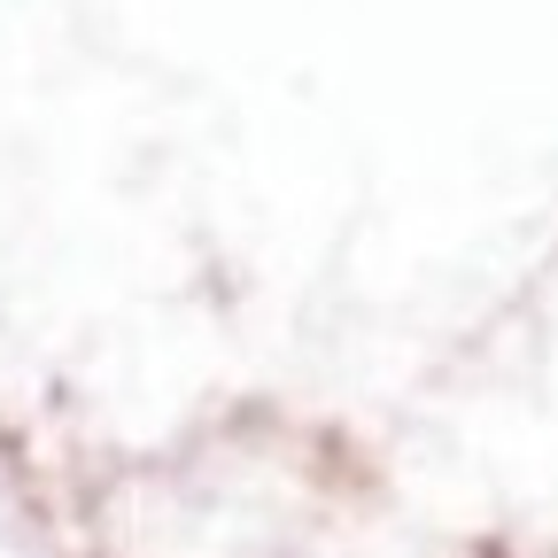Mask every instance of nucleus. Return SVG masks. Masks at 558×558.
Listing matches in <instances>:
<instances>
[]
</instances>
